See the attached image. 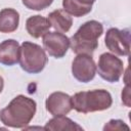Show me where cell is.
Segmentation results:
<instances>
[{
    "label": "cell",
    "instance_id": "6da1fadb",
    "mask_svg": "<svg viewBox=\"0 0 131 131\" xmlns=\"http://www.w3.org/2000/svg\"><path fill=\"white\" fill-rule=\"evenodd\" d=\"M36 101L20 94L0 111V121L7 127L23 129L30 124L36 114Z\"/></svg>",
    "mask_w": 131,
    "mask_h": 131
},
{
    "label": "cell",
    "instance_id": "7a4b0ae2",
    "mask_svg": "<svg viewBox=\"0 0 131 131\" xmlns=\"http://www.w3.org/2000/svg\"><path fill=\"white\" fill-rule=\"evenodd\" d=\"M103 33L102 25L97 20H88L84 23L70 39V46L76 54H89L98 47V38Z\"/></svg>",
    "mask_w": 131,
    "mask_h": 131
},
{
    "label": "cell",
    "instance_id": "3957f363",
    "mask_svg": "<svg viewBox=\"0 0 131 131\" xmlns=\"http://www.w3.org/2000/svg\"><path fill=\"white\" fill-rule=\"evenodd\" d=\"M72 103L73 108L78 113L88 114L110 108L113 98L111 93L104 89H93L77 92L72 96Z\"/></svg>",
    "mask_w": 131,
    "mask_h": 131
},
{
    "label": "cell",
    "instance_id": "277c9868",
    "mask_svg": "<svg viewBox=\"0 0 131 131\" xmlns=\"http://www.w3.org/2000/svg\"><path fill=\"white\" fill-rule=\"evenodd\" d=\"M47 61V55L40 45L25 41L21 46H19L18 62L25 72L38 74L44 70Z\"/></svg>",
    "mask_w": 131,
    "mask_h": 131
},
{
    "label": "cell",
    "instance_id": "5b68a950",
    "mask_svg": "<svg viewBox=\"0 0 131 131\" xmlns=\"http://www.w3.org/2000/svg\"><path fill=\"white\" fill-rule=\"evenodd\" d=\"M96 71L103 80L110 83H115L120 80L124 73V63L115 54L104 52L98 58Z\"/></svg>",
    "mask_w": 131,
    "mask_h": 131
},
{
    "label": "cell",
    "instance_id": "8992f818",
    "mask_svg": "<svg viewBox=\"0 0 131 131\" xmlns=\"http://www.w3.org/2000/svg\"><path fill=\"white\" fill-rule=\"evenodd\" d=\"M105 46L110 51L117 55L127 56L130 52V31L129 29L119 30L111 28L106 31L104 37Z\"/></svg>",
    "mask_w": 131,
    "mask_h": 131
},
{
    "label": "cell",
    "instance_id": "52a82bcc",
    "mask_svg": "<svg viewBox=\"0 0 131 131\" xmlns=\"http://www.w3.org/2000/svg\"><path fill=\"white\" fill-rule=\"evenodd\" d=\"M72 74L79 82H90L96 74V64L92 56L84 53L77 54L72 62Z\"/></svg>",
    "mask_w": 131,
    "mask_h": 131
},
{
    "label": "cell",
    "instance_id": "ba28073f",
    "mask_svg": "<svg viewBox=\"0 0 131 131\" xmlns=\"http://www.w3.org/2000/svg\"><path fill=\"white\" fill-rule=\"evenodd\" d=\"M43 37L44 49L50 56L61 58L66 55L70 47V39L59 32H47Z\"/></svg>",
    "mask_w": 131,
    "mask_h": 131
},
{
    "label": "cell",
    "instance_id": "9c48e42d",
    "mask_svg": "<svg viewBox=\"0 0 131 131\" xmlns=\"http://www.w3.org/2000/svg\"><path fill=\"white\" fill-rule=\"evenodd\" d=\"M46 110L52 116H64L73 110L72 97L64 92H53L51 93L45 102Z\"/></svg>",
    "mask_w": 131,
    "mask_h": 131
},
{
    "label": "cell",
    "instance_id": "30bf717a",
    "mask_svg": "<svg viewBox=\"0 0 131 131\" xmlns=\"http://www.w3.org/2000/svg\"><path fill=\"white\" fill-rule=\"evenodd\" d=\"M19 44L16 40L7 39L0 43V63L11 67L18 62Z\"/></svg>",
    "mask_w": 131,
    "mask_h": 131
},
{
    "label": "cell",
    "instance_id": "8fae6325",
    "mask_svg": "<svg viewBox=\"0 0 131 131\" xmlns=\"http://www.w3.org/2000/svg\"><path fill=\"white\" fill-rule=\"evenodd\" d=\"M51 25L48 18L41 15H32L26 21V29L30 36L33 38H40L49 32Z\"/></svg>",
    "mask_w": 131,
    "mask_h": 131
},
{
    "label": "cell",
    "instance_id": "7c38bea8",
    "mask_svg": "<svg viewBox=\"0 0 131 131\" xmlns=\"http://www.w3.org/2000/svg\"><path fill=\"white\" fill-rule=\"evenodd\" d=\"M96 0H62V7L66 12L76 17L88 14Z\"/></svg>",
    "mask_w": 131,
    "mask_h": 131
},
{
    "label": "cell",
    "instance_id": "4fadbf2b",
    "mask_svg": "<svg viewBox=\"0 0 131 131\" xmlns=\"http://www.w3.org/2000/svg\"><path fill=\"white\" fill-rule=\"evenodd\" d=\"M19 14L13 8H4L0 11V33H12L18 28Z\"/></svg>",
    "mask_w": 131,
    "mask_h": 131
},
{
    "label": "cell",
    "instance_id": "5bb4252c",
    "mask_svg": "<svg viewBox=\"0 0 131 131\" xmlns=\"http://www.w3.org/2000/svg\"><path fill=\"white\" fill-rule=\"evenodd\" d=\"M48 20L51 27L59 33H67L73 25L72 17L63 9H56L50 12L48 14Z\"/></svg>",
    "mask_w": 131,
    "mask_h": 131
},
{
    "label": "cell",
    "instance_id": "9a60e30c",
    "mask_svg": "<svg viewBox=\"0 0 131 131\" xmlns=\"http://www.w3.org/2000/svg\"><path fill=\"white\" fill-rule=\"evenodd\" d=\"M44 130H50V131H81L83 128L78 125L76 122L72 121L70 118H67L64 116H56L49 120L46 125L43 128Z\"/></svg>",
    "mask_w": 131,
    "mask_h": 131
},
{
    "label": "cell",
    "instance_id": "2e32d148",
    "mask_svg": "<svg viewBox=\"0 0 131 131\" xmlns=\"http://www.w3.org/2000/svg\"><path fill=\"white\" fill-rule=\"evenodd\" d=\"M21 1L27 8L38 11L49 7L53 2V0H21Z\"/></svg>",
    "mask_w": 131,
    "mask_h": 131
},
{
    "label": "cell",
    "instance_id": "e0dca14e",
    "mask_svg": "<svg viewBox=\"0 0 131 131\" xmlns=\"http://www.w3.org/2000/svg\"><path fill=\"white\" fill-rule=\"evenodd\" d=\"M122 129H129V126H127L123 121L121 120H111L107 124L104 125L103 130H122Z\"/></svg>",
    "mask_w": 131,
    "mask_h": 131
},
{
    "label": "cell",
    "instance_id": "ac0fdd59",
    "mask_svg": "<svg viewBox=\"0 0 131 131\" xmlns=\"http://www.w3.org/2000/svg\"><path fill=\"white\" fill-rule=\"evenodd\" d=\"M130 87L127 84V86L123 89L122 91V101L124 102V104H126L127 106H130Z\"/></svg>",
    "mask_w": 131,
    "mask_h": 131
},
{
    "label": "cell",
    "instance_id": "d6986e66",
    "mask_svg": "<svg viewBox=\"0 0 131 131\" xmlns=\"http://www.w3.org/2000/svg\"><path fill=\"white\" fill-rule=\"evenodd\" d=\"M3 87H4V80H3V78L0 76V93H1L2 90H3Z\"/></svg>",
    "mask_w": 131,
    "mask_h": 131
}]
</instances>
